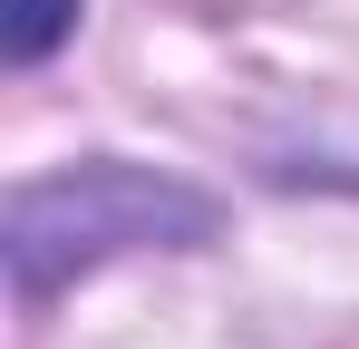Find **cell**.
Wrapping results in <instances>:
<instances>
[{
    "label": "cell",
    "mask_w": 359,
    "mask_h": 349,
    "mask_svg": "<svg viewBox=\"0 0 359 349\" xmlns=\"http://www.w3.org/2000/svg\"><path fill=\"white\" fill-rule=\"evenodd\" d=\"M204 224L214 214L184 184H156L136 165H78V174H49L10 204V272H20V291H49L78 262H107L126 242H165V233L194 242Z\"/></svg>",
    "instance_id": "1"
},
{
    "label": "cell",
    "mask_w": 359,
    "mask_h": 349,
    "mask_svg": "<svg viewBox=\"0 0 359 349\" xmlns=\"http://www.w3.org/2000/svg\"><path fill=\"white\" fill-rule=\"evenodd\" d=\"M0 29H10V58H20V68H39V58L78 29V0H10V20H0Z\"/></svg>",
    "instance_id": "2"
}]
</instances>
